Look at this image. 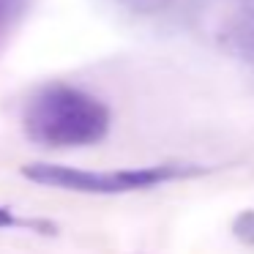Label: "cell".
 Here are the masks:
<instances>
[{"instance_id":"obj_4","label":"cell","mask_w":254,"mask_h":254,"mask_svg":"<svg viewBox=\"0 0 254 254\" xmlns=\"http://www.w3.org/2000/svg\"><path fill=\"white\" fill-rule=\"evenodd\" d=\"M0 230H30V232H41V235H55L58 227L47 219H25V216H17L11 208L0 205Z\"/></svg>"},{"instance_id":"obj_6","label":"cell","mask_w":254,"mask_h":254,"mask_svg":"<svg viewBox=\"0 0 254 254\" xmlns=\"http://www.w3.org/2000/svg\"><path fill=\"white\" fill-rule=\"evenodd\" d=\"M232 235L246 249H254V208H246L232 219Z\"/></svg>"},{"instance_id":"obj_1","label":"cell","mask_w":254,"mask_h":254,"mask_svg":"<svg viewBox=\"0 0 254 254\" xmlns=\"http://www.w3.org/2000/svg\"><path fill=\"white\" fill-rule=\"evenodd\" d=\"M25 134L47 148H88L110 134V107L74 85H47L25 107Z\"/></svg>"},{"instance_id":"obj_7","label":"cell","mask_w":254,"mask_h":254,"mask_svg":"<svg viewBox=\"0 0 254 254\" xmlns=\"http://www.w3.org/2000/svg\"><path fill=\"white\" fill-rule=\"evenodd\" d=\"M28 8V0H0V30L11 28Z\"/></svg>"},{"instance_id":"obj_3","label":"cell","mask_w":254,"mask_h":254,"mask_svg":"<svg viewBox=\"0 0 254 254\" xmlns=\"http://www.w3.org/2000/svg\"><path fill=\"white\" fill-rule=\"evenodd\" d=\"M219 44L238 61L254 63V8L238 11L227 19L219 33Z\"/></svg>"},{"instance_id":"obj_5","label":"cell","mask_w":254,"mask_h":254,"mask_svg":"<svg viewBox=\"0 0 254 254\" xmlns=\"http://www.w3.org/2000/svg\"><path fill=\"white\" fill-rule=\"evenodd\" d=\"M118 3L131 14H139V17H156V14L170 11L178 0H118Z\"/></svg>"},{"instance_id":"obj_2","label":"cell","mask_w":254,"mask_h":254,"mask_svg":"<svg viewBox=\"0 0 254 254\" xmlns=\"http://www.w3.org/2000/svg\"><path fill=\"white\" fill-rule=\"evenodd\" d=\"M205 167L181 164V161H164V164L148 167H126V170H79L66 164H28L22 175L39 186H55L63 191L79 194H131L148 191V189L164 186L172 181L202 175Z\"/></svg>"}]
</instances>
